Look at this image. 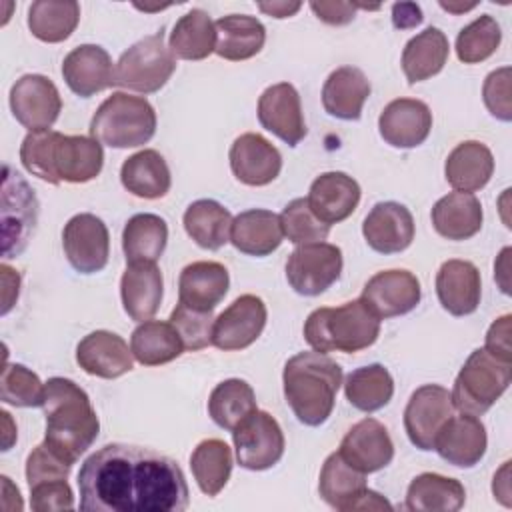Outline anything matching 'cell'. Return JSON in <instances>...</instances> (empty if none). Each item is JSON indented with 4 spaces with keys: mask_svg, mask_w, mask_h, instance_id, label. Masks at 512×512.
Segmentation results:
<instances>
[{
    "mask_svg": "<svg viewBox=\"0 0 512 512\" xmlns=\"http://www.w3.org/2000/svg\"><path fill=\"white\" fill-rule=\"evenodd\" d=\"M86 512H182L190 492L176 460L152 448L106 444L78 472Z\"/></svg>",
    "mask_w": 512,
    "mask_h": 512,
    "instance_id": "6da1fadb",
    "label": "cell"
},
{
    "mask_svg": "<svg viewBox=\"0 0 512 512\" xmlns=\"http://www.w3.org/2000/svg\"><path fill=\"white\" fill-rule=\"evenodd\" d=\"M42 410L46 416L44 440L70 462H76L98 438L100 420L96 410L88 394L74 380L50 378Z\"/></svg>",
    "mask_w": 512,
    "mask_h": 512,
    "instance_id": "7a4b0ae2",
    "label": "cell"
},
{
    "mask_svg": "<svg viewBox=\"0 0 512 512\" xmlns=\"http://www.w3.org/2000/svg\"><path fill=\"white\" fill-rule=\"evenodd\" d=\"M282 384L294 416L306 426H320L332 414L342 368L324 352H298L284 364Z\"/></svg>",
    "mask_w": 512,
    "mask_h": 512,
    "instance_id": "3957f363",
    "label": "cell"
},
{
    "mask_svg": "<svg viewBox=\"0 0 512 512\" xmlns=\"http://www.w3.org/2000/svg\"><path fill=\"white\" fill-rule=\"evenodd\" d=\"M380 318L362 298L342 306L316 308L304 322V340L316 352L354 354L378 340Z\"/></svg>",
    "mask_w": 512,
    "mask_h": 512,
    "instance_id": "277c9868",
    "label": "cell"
},
{
    "mask_svg": "<svg viewBox=\"0 0 512 512\" xmlns=\"http://www.w3.org/2000/svg\"><path fill=\"white\" fill-rule=\"evenodd\" d=\"M156 134L154 106L126 92L108 96L90 120V136L110 148H136Z\"/></svg>",
    "mask_w": 512,
    "mask_h": 512,
    "instance_id": "5b68a950",
    "label": "cell"
},
{
    "mask_svg": "<svg viewBox=\"0 0 512 512\" xmlns=\"http://www.w3.org/2000/svg\"><path fill=\"white\" fill-rule=\"evenodd\" d=\"M510 380L512 362L492 356L486 348H476L454 380L452 404L464 414L482 416L508 390Z\"/></svg>",
    "mask_w": 512,
    "mask_h": 512,
    "instance_id": "8992f818",
    "label": "cell"
},
{
    "mask_svg": "<svg viewBox=\"0 0 512 512\" xmlns=\"http://www.w3.org/2000/svg\"><path fill=\"white\" fill-rule=\"evenodd\" d=\"M176 70V58L164 44V34L156 32L132 44L116 62L114 86L154 94L166 86Z\"/></svg>",
    "mask_w": 512,
    "mask_h": 512,
    "instance_id": "52a82bcc",
    "label": "cell"
},
{
    "mask_svg": "<svg viewBox=\"0 0 512 512\" xmlns=\"http://www.w3.org/2000/svg\"><path fill=\"white\" fill-rule=\"evenodd\" d=\"M38 220V198L30 184L8 164L2 174V252L18 256L34 234Z\"/></svg>",
    "mask_w": 512,
    "mask_h": 512,
    "instance_id": "ba28073f",
    "label": "cell"
},
{
    "mask_svg": "<svg viewBox=\"0 0 512 512\" xmlns=\"http://www.w3.org/2000/svg\"><path fill=\"white\" fill-rule=\"evenodd\" d=\"M342 250L328 242L302 244L292 250L286 262V280L302 296L326 292L342 272Z\"/></svg>",
    "mask_w": 512,
    "mask_h": 512,
    "instance_id": "9c48e42d",
    "label": "cell"
},
{
    "mask_svg": "<svg viewBox=\"0 0 512 512\" xmlns=\"http://www.w3.org/2000/svg\"><path fill=\"white\" fill-rule=\"evenodd\" d=\"M232 440L236 460L246 470H268L280 462L284 454V432L276 418L264 410H254L234 430Z\"/></svg>",
    "mask_w": 512,
    "mask_h": 512,
    "instance_id": "30bf717a",
    "label": "cell"
},
{
    "mask_svg": "<svg viewBox=\"0 0 512 512\" xmlns=\"http://www.w3.org/2000/svg\"><path fill=\"white\" fill-rule=\"evenodd\" d=\"M10 110L30 132L50 130L60 116L62 98L50 78L42 74H24L10 88Z\"/></svg>",
    "mask_w": 512,
    "mask_h": 512,
    "instance_id": "8fae6325",
    "label": "cell"
},
{
    "mask_svg": "<svg viewBox=\"0 0 512 512\" xmlns=\"http://www.w3.org/2000/svg\"><path fill=\"white\" fill-rule=\"evenodd\" d=\"M62 246L70 266L80 274H94L104 270L110 256V236L106 224L82 212L72 216L62 230Z\"/></svg>",
    "mask_w": 512,
    "mask_h": 512,
    "instance_id": "7c38bea8",
    "label": "cell"
},
{
    "mask_svg": "<svg viewBox=\"0 0 512 512\" xmlns=\"http://www.w3.org/2000/svg\"><path fill=\"white\" fill-rule=\"evenodd\" d=\"M454 414L450 392L438 384L416 388L404 410V428L418 450H434V438Z\"/></svg>",
    "mask_w": 512,
    "mask_h": 512,
    "instance_id": "4fadbf2b",
    "label": "cell"
},
{
    "mask_svg": "<svg viewBox=\"0 0 512 512\" xmlns=\"http://www.w3.org/2000/svg\"><path fill=\"white\" fill-rule=\"evenodd\" d=\"M266 304L254 294L236 298L218 318H214L212 344L224 352L244 350L258 340L266 326Z\"/></svg>",
    "mask_w": 512,
    "mask_h": 512,
    "instance_id": "5bb4252c",
    "label": "cell"
},
{
    "mask_svg": "<svg viewBox=\"0 0 512 512\" xmlns=\"http://www.w3.org/2000/svg\"><path fill=\"white\" fill-rule=\"evenodd\" d=\"M258 122L288 146H298L308 134L300 94L290 82L272 84L260 94Z\"/></svg>",
    "mask_w": 512,
    "mask_h": 512,
    "instance_id": "9a60e30c",
    "label": "cell"
},
{
    "mask_svg": "<svg viewBox=\"0 0 512 512\" xmlns=\"http://www.w3.org/2000/svg\"><path fill=\"white\" fill-rule=\"evenodd\" d=\"M420 296V282L412 272L382 270L364 284L360 298L380 320H386L412 312Z\"/></svg>",
    "mask_w": 512,
    "mask_h": 512,
    "instance_id": "2e32d148",
    "label": "cell"
},
{
    "mask_svg": "<svg viewBox=\"0 0 512 512\" xmlns=\"http://www.w3.org/2000/svg\"><path fill=\"white\" fill-rule=\"evenodd\" d=\"M338 454L358 472L372 474L392 462L394 442L382 422L364 418L344 434Z\"/></svg>",
    "mask_w": 512,
    "mask_h": 512,
    "instance_id": "e0dca14e",
    "label": "cell"
},
{
    "mask_svg": "<svg viewBox=\"0 0 512 512\" xmlns=\"http://www.w3.org/2000/svg\"><path fill=\"white\" fill-rule=\"evenodd\" d=\"M232 174L246 186H266L274 182L282 170L280 150L262 134H240L228 152Z\"/></svg>",
    "mask_w": 512,
    "mask_h": 512,
    "instance_id": "ac0fdd59",
    "label": "cell"
},
{
    "mask_svg": "<svg viewBox=\"0 0 512 512\" xmlns=\"http://www.w3.org/2000/svg\"><path fill=\"white\" fill-rule=\"evenodd\" d=\"M488 446L486 428L478 416L460 412L450 416L434 438V450L442 460L458 468L476 466Z\"/></svg>",
    "mask_w": 512,
    "mask_h": 512,
    "instance_id": "d6986e66",
    "label": "cell"
},
{
    "mask_svg": "<svg viewBox=\"0 0 512 512\" xmlns=\"http://www.w3.org/2000/svg\"><path fill=\"white\" fill-rule=\"evenodd\" d=\"M62 78L80 98H90L116 80V66L110 54L98 44H80L64 56Z\"/></svg>",
    "mask_w": 512,
    "mask_h": 512,
    "instance_id": "ffe728a7",
    "label": "cell"
},
{
    "mask_svg": "<svg viewBox=\"0 0 512 512\" xmlns=\"http://www.w3.org/2000/svg\"><path fill=\"white\" fill-rule=\"evenodd\" d=\"M378 130L382 140L394 148H416L432 130V112L422 100L396 98L380 112Z\"/></svg>",
    "mask_w": 512,
    "mask_h": 512,
    "instance_id": "44dd1931",
    "label": "cell"
},
{
    "mask_svg": "<svg viewBox=\"0 0 512 512\" xmlns=\"http://www.w3.org/2000/svg\"><path fill=\"white\" fill-rule=\"evenodd\" d=\"M366 244L380 254L406 250L414 240V218L400 202H378L362 222Z\"/></svg>",
    "mask_w": 512,
    "mask_h": 512,
    "instance_id": "7402d4cb",
    "label": "cell"
},
{
    "mask_svg": "<svg viewBox=\"0 0 512 512\" xmlns=\"http://www.w3.org/2000/svg\"><path fill=\"white\" fill-rule=\"evenodd\" d=\"M76 362L86 374L112 380L134 368V354L122 336L96 330L78 342Z\"/></svg>",
    "mask_w": 512,
    "mask_h": 512,
    "instance_id": "603a6c76",
    "label": "cell"
},
{
    "mask_svg": "<svg viewBox=\"0 0 512 512\" xmlns=\"http://www.w3.org/2000/svg\"><path fill=\"white\" fill-rule=\"evenodd\" d=\"M436 294L442 308L452 316L476 312L482 298V278L468 260H446L436 274Z\"/></svg>",
    "mask_w": 512,
    "mask_h": 512,
    "instance_id": "cb8c5ba5",
    "label": "cell"
},
{
    "mask_svg": "<svg viewBox=\"0 0 512 512\" xmlns=\"http://www.w3.org/2000/svg\"><path fill=\"white\" fill-rule=\"evenodd\" d=\"M306 200L314 216L332 226L346 220L356 210L360 186L344 172H324L310 184Z\"/></svg>",
    "mask_w": 512,
    "mask_h": 512,
    "instance_id": "d4e9b609",
    "label": "cell"
},
{
    "mask_svg": "<svg viewBox=\"0 0 512 512\" xmlns=\"http://www.w3.org/2000/svg\"><path fill=\"white\" fill-rule=\"evenodd\" d=\"M230 286V274L224 264L212 260H198L182 268L178 278V302L194 308L212 312Z\"/></svg>",
    "mask_w": 512,
    "mask_h": 512,
    "instance_id": "484cf974",
    "label": "cell"
},
{
    "mask_svg": "<svg viewBox=\"0 0 512 512\" xmlns=\"http://www.w3.org/2000/svg\"><path fill=\"white\" fill-rule=\"evenodd\" d=\"M164 280L162 272L154 262L128 264L120 278V296L124 312L136 320H150L162 302Z\"/></svg>",
    "mask_w": 512,
    "mask_h": 512,
    "instance_id": "4316f807",
    "label": "cell"
},
{
    "mask_svg": "<svg viewBox=\"0 0 512 512\" xmlns=\"http://www.w3.org/2000/svg\"><path fill=\"white\" fill-rule=\"evenodd\" d=\"M104 164V150L92 136L60 134L54 150V170L60 182L84 184L94 180Z\"/></svg>",
    "mask_w": 512,
    "mask_h": 512,
    "instance_id": "83f0119b",
    "label": "cell"
},
{
    "mask_svg": "<svg viewBox=\"0 0 512 512\" xmlns=\"http://www.w3.org/2000/svg\"><path fill=\"white\" fill-rule=\"evenodd\" d=\"M284 240L280 216L272 210L252 208L240 212L232 220L230 242L236 250L248 256H268Z\"/></svg>",
    "mask_w": 512,
    "mask_h": 512,
    "instance_id": "f1b7e54d",
    "label": "cell"
},
{
    "mask_svg": "<svg viewBox=\"0 0 512 512\" xmlns=\"http://www.w3.org/2000/svg\"><path fill=\"white\" fill-rule=\"evenodd\" d=\"M370 90V82L360 68L340 66L330 72L322 86L324 110L340 120H358Z\"/></svg>",
    "mask_w": 512,
    "mask_h": 512,
    "instance_id": "f546056e",
    "label": "cell"
},
{
    "mask_svg": "<svg viewBox=\"0 0 512 512\" xmlns=\"http://www.w3.org/2000/svg\"><path fill=\"white\" fill-rule=\"evenodd\" d=\"M494 172L490 148L478 140L460 142L446 158L444 176L456 192H476L488 184Z\"/></svg>",
    "mask_w": 512,
    "mask_h": 512,
    "instance_id": "4dcf8cb0",
    "label": "cell"
},
{
    "mask_svg": "<svg viewBox=\"0 0 512 512\" xmlns=\"http://www.w3.org/2000/svg\"><path fill=\"white\" fill-rule=\"evenodd\" d=\"M482 204L470 192H450L432 208V226L446 240H468L482 228Z\"/></svg>",
    "mask_w": 512,
    "mask_h": 512,
    "instance_id": "1f68e13d",
    "label": "cell"
},
{
    "mask_svg": "<svg viewBox=\"0 0 512 512\" xmlns=\"http://www.w3.org/2000/svg\"><path fill=\"white\" fill-rule=\"evenodd\" d=\"M216 48L214 52L230 62H240L256 56L266 42L264 24L248 14H228L214 22Z\"/></svg>",
    "mask_w": 512,
    "mask_h": 512,
    "instance_id": "d6a6232c",
    "label": "cell"
},
{
    "mask_svg": "<svg viewBox=\"0 0 512 512\" xmlns=\"http://www.w3.org/2000/svg\"><path fill=\"white\" fill-rule=\"evenodd\" d=\"M120 182L130 194L156 200L168 194L172 176L164 156L158 150L144 148L124 160L120 168Z\"/></svg>",
    "mask_w": 512,
    "mask_h": 512,
    "instance_id": "836d02e7",
    "label": "cell"
},
{
    "mask_svg": "<svg viewBox=\"0 0 512 512\" xmlns=\"http://www.w3.org/2000/svg\"><path fill=\"white\" fill-rule=\"evenodd\" d=\"M464 502L462 482L436 472L418 474L406 490V508L412 512H456Z\"/></svg>",
    "mask_w": 512,
    "mask_h": 512,
    "instance_id": "e575fe53",
    "label": "cell"
},
{
    "mask_svg": "<svg viewBox=\"0 0 512 512\" xmlns=\"http://www.w3.org/2000/svg\"><path fill=\"white\" fill-rule=\"evenodd\" d=\"M450 54V44L440 28H426L410 38L402 50V70L408 84L424 82L436 76Z\"/></svg>",
    "mask_w": 512,
    "mask_h": 512,
    "instance_id": "d590c367",
    "label": "cell"
},
{
    "mask_svg": "<svg viewBox=\"0 0 512 512\" xmlns=\"http://www.w3.org/2000/svg\"><path fill=\"white\" fill-rule=\"evenodd\" d=\"M318 492L334 510H354L366 492V474L352 468L338 452H332L322 464Z\"/></svg>",
    "mask_w": 512,
    "mask_h": 512,
    "instance_id": "8d00e7d4",
    "label": "cell"
},
{
    "mask_svg": "<svg viewBox=\"0 0 512 512\" xmlns=\"http://www.w3.org/2000/svg\"><path fill=\"white\" fill-rule=\"evenodd\" d=\"M232 220L230 210L210 198L192 202L182 216L186 234L204 250H220L230 242Z\"/></svg>",
    "mask_w": 512,
    "mask_h": 512,
    "instance_id": "74e56055",
    "label": "cell"
},
{
    "mask_svg": "<svg viewBox=\"0 0 512 512\" xmlns=\"http://www.w3.org/2000/svg\"><path fill=\"white\" fill-rule=\"evenodd\" d=\"M168 226L164 218L144 212L134 214L122 230V250L126 264L158 262L166 250Z\"/></svg>",
    "mask_w": 512,
    "mask_h": 512,
    "instance_id": "f35d334b",
    "label": "cell"
},
{
    "mask_svg": "<svg viewBox=\"0 0 512 512\" xmlns=\"http://www.w3.org/2000/svg\"><path fill=\"white\" fill-rule=\"evenodd\" d=\"M130 350L144 366H160L176 360L184 352V344L170 322L144 320L130 336Z\"/></svg>",
    "mask_w": 512,
    "mask_h": 512,
    "instance_id": "ab89813d",
    "label": "cell"
},
{
    "mask_svg": "<svg viewBox=\"0 0 512 512\" xmlns=\"http://www.w3.org/2000/svg\"><path fill=\"white\" fill-rule=\"evenodd\" d=\"M168 48L180 60H204L216 48V30L208 12L192 8L174 24Z\"/></svg>",
    "mask_w": 512,
    "mask_h": 512,
    "instance_id": "60d3db41",
    "label": "cell"
},
{
    "mask_svg": "<svg viewBox=\"0 0 512 512\" xmlns=\"http://www.w3.org/2000/svg\"><path fill=\"white\" fill-rule=\"evenodd\" d=\"M190 468L198 488L206 496H218L232 474V450L220 438L202 440L190 456Z\"/></svg>",
    "mask_w": 512,
    "mask_h": 512,
    "instance_id": "b9f144b4",
    "label": "cell"
},
{
    "mask_svg": "<svg viewBox=\"0 0 512 512\" xmlns=\"http://www.w3.org/2000/svg\"><path fill=\"white\" fill-rule=\"evenodd\" d=\"M80 22V4L74 0H38L28 8V28L34 38L58 44L64 42Z\"/></svg>",
    "mask_w": 512,
    "mask_h": 512,
    "instance_id": "7bdbcfd3",
    "label": "cell"
},
{
    "mask_svg": "<svg viewBox=\"0 0 512 512\" xmlns=\"http://www.w3.org/2000/svg\"><path fill=\"white\" fill-rule=\"evenodd\" d=\"M344 394L356 410L376 412L392 400L394 380L382 364H368L346 376Z\"/></svg>",
    "mask_w": 512,
    "mask_h": 512,
    "instance_id": "ee69618b",
    "label": "cell"
},
{
    "mask_svg": "<svg viewBox=\"0 0 512 512\" xmlns=\"http://www.w3.org/2000/svg\"><path fill=\"white\" fill-rule=\"evenodd\" d=\"M254 410H258L256 396L246 380L228 378L210 392L208 414L214 424L228 432H232Z\"/></svg>",
    "mask_w": 512,
    "mask_h": 512,
    "instance_id": "f6af8a7d",
    "label": "cell"
},
{
    "mask_svg": "<svg viewBox=\"0 0 512 512\" xmlns=\"http://www.w3.org/2000/svg\"><path fill=\"white\" fill-rule=\"evenodd\" d=\"M500 40H502L500 24L490 14H482L458 32L456 56L464 64L484 62L498 50Z\"/></svg>",
    "mask_w": 512,
    "mask_h": 512,
    "instance_id": "bcb514c9",
    "label": "cell"
},
{
    "mask_svg": "<svg viewBox=\"0 0 512 512\" xmlns=\"http://www.w3.org/2000/svg\"><path fill=\"white\" fill-rule=\"evenodd\" d=\"M46 384L40 382L38 374L22 364H4L0 380L2 402L16 408H36L44 404Z\"/></svg>",
    "mask_w": 512,
    "mask_h": 512,
    "instance_id": "7dc6e473",
    "label": "cell"
},
{
    "mask_svg": "<svg viewBox=\"0 0 512 512\" xmlns=\"http://www.w3.org/2000/svg\"><path fill=\"white\" fill-rule=\"evenodd\" d=\"M60 132L56 130H36L28 132L20 146L22 166L36 178L48 184H60L54 170V150Z\"/></svg>",
    "mask_w": 512,
    "mask_h": 512,
    "instance_id": "c3c4849f",
    "label": "cell"
},
{
    "mask_svg": "<svg viewBox=\"0 0 512 512\" xmlns=\"http://www.w3.org/2000/svg\"><path fill=\"white\" fill-rule=\"evenodd\" d=\"M280 224L284 236L296 246L324 242L330 234V226L314 216L306 198H294L288 202L280 214Z\"/></svg>",
    "mask_w": 512,
    "mask_h": 512,
    "instance_id": "681fc988",
    "label": "cell"
},
{
    "mask_svg": "<svg viewBox=\"0 0 512 512\" xmlns=\"http://www.w3.org/2000/svg\"><path fill=\"white\" fill-rule=\"evenodd\" d=\"M170 324L176 328L184 350H202L212 344V328L214 316L212 312L194 310L178 302V306L170 314Z\"/></svg>",
    "mask_w": 512,
    "mask_h": 512,
    "instance_id": "f907efd6",
    "label": "cell"
},
{
    "mask_svg": "<svg viewBox=\"0 0 512 512\" xmlns=\"http://www.w3.org/2000/svg\"><path fill=\"white\" fill-rule=\"evenodd\" d=\"M74 462H70L64 454H60L56 448H52L46 440L38 444L26 460V480L28 488L36 486L40 482H52V480H66Z\"/></svg>",
    "mask_w": 512,
    "mask_h": 512,
    "instance_id": "816d5d0a",
    "label": "cell"
},
{
    "mask_svg": "<svg viewBox=\"0 0 512 512\" xmlns=\"http://www.w3.org/2000/svg\"><path fill=\"white\" fill-rule=\"evenodd\" d=\"M510 74L512 70L508 66H502L498 70H492L482 86V98L488 108V112L502 120H512V104H510Z\"/></svg>",
    "mask_w": 512,
    "mask_h": 512,
    "instance_id": "f5cc1de1",
    "label": "cell"
},
{
    "mask_svg": "<svg viewBox=\"0 0 512 512\" xmlns=\"http://www.w3.org/2000/svg\"><path fill=\"white\" fill-rule=\"evenodd\" d=\"M30 506L36 512H52V510H72L74 494L66 480L40 482L30 486Z\"/></svg>",
    "mask_w": 512,
    "mask_h": 512,
    "instance_id": "db71d44e",
    "label": "cell"
},
{
    "mask_svg": "<svg viewBox=\"0 0 512 512\" xmlns=\"http://www.w3.org/2000/svg\"><path fill=\"white\" fill-rule=\"evenodd\" d=\"M510 314L500 316L498 320L492 322V326L486 332V350L504 360V362H512V350H510Z\"/></svg>",
    "mask_w": 512,
    "mask_h": 512,
    "instance_id": "11a10c76",
    "label": "cell"
},
{
    "mask_svg": "<svg viewBox=\"0 0 512 512\" xmlns=\"http://www.w3.org/2000/svg\"><path fill=\"white\" fill-rule=\"evenodd\" d=\"M312 12L316 14L318 20L332 24V26H342L354 20L358 4L352 2H310Z\"/></svg>",
    "mask_w": 512,
    "mask_h": 512,
    "instance_id": "9f6ffc18",
    "label": "cell"
},
{
    "mask_svg": "<svg viewBox=\"0 0 512 512\" xmlns=\"http://www.w3.org/2000/svg\"><path fill=\"white\" fill-rule=\"evenodd\" d=\"M422 10L418 4L414 2H396L392 6V22L396 28L406 30V28H414L422 22Z\"/></svg>",
    "mask_w": 512,
    "mask_h": 512,
    "instance_id": "6f0895ef",
    "label": "cell"
},
{
    "mask_svg": "<svg viewBox=\"0 0 512 512\" xmlns=\"http://www.w3.org/2000/svg\"><path fill=\"white\" fill-rule=\"evenodd\" d=\"M2 272V286H4V306H2V314H8L10 308L14 306V302L18 300V292H20V274L10 268L8 264L0 266Z\"/></svg>",
    "mask_w": 512,
    "mask_h": 512,
    "instance_id": "680465c9",
    "label": "cell"
},
{
    "mask_svg": "<svg viewBox=\"0 0 512 512\" xmlns=\"http://www.w3.org/2000/svg\"><path fill=\"white\" fill-rule=\"evenodd\" d=\"M258 8L264 14L274 16V18H290V16H294L302 8V4L300 2H270V4L260 2Z\"/></svg>",
    "mask_w": 512,
    "mask_h": 512,
    "instance_id": "91938a15",
    "label": "cell"
},
{
    "mask_svg": "<svg viewBox=\"0 0 512 512\" xmlns=\"http://www.w3.org/2000/svg\"><path fill=\"white\" fill-rule=\"evenodd\" d=\"M508 468H510V462H504V466L500 468L498 474H494V482H492V492H494V498H498L504 506H510V488H508Z\"/></svg>",
    "mask_w": 512,
    "mask_h": 512,
    "instance_id": "94428289",
    "label": "cell"
},
{
    "mask_svg": "<svg viewBox=\"0 0 512 512\" xmlns=\"http://www.w3.org/2000/svg\"><path fill=\"white\" fill-rule=\"evenodd\" d=\"M0 416H2V422H4V448L2 450H10L12 442L16 440V428L12 426V418L6 410H2Z\"/></svg>",
    "mask_w": 512,
    "mask_h": 512,
    "instance_id": "6125c7cd",
    "label": "cell"
},
{
    "mask_svg": "<svg viewBox=\"0 0 512 512\" xmlns=\"http://www.w3.org/2000/svg\"><path fill=\"white\" fill-rule=\"evenodd\" d=\"M440 6L444 8V10H448V12H466V10H472L476 4H464V6H460V4H450V2H440Z\"/></svg>",
    "mask_w": 512,
    "mask_h": 512,
    "instance_id": "be15d7a7",
    "label": "cell"
}]
</instances>
